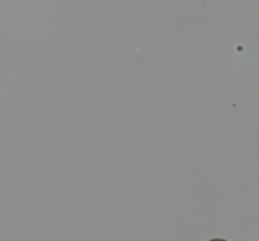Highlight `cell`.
I'll list each match as a JSON object with an SVG mask.
<instances>
[{
  "mask_svg": "<svg viewBox=\"0 0 259 241\" xmlns=\"http://www.w3.org/2000/svg\"><path fill=\"white\" fill-rule=\"evenodd\" d=\"M209 241H228V240H224V239H212V240H209Z\"/></svg>",
  "mask_w": 259,
  "mask_h": 241,
  "instance_id": "1",
  "label": "cell"
}]
</instances>
